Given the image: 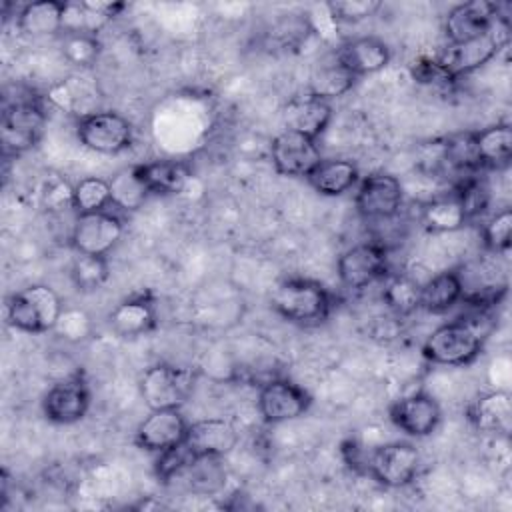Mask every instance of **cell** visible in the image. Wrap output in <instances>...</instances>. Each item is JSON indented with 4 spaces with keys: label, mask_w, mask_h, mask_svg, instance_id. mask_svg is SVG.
<instances>
[{
    "label": "cell",
    "mask_w": 512,
    "mask_h": 512,
    "mask_svg": "<svg viewBox=\"0 0 512 512\" xmlns=\"http://www.w3.org/2000/svg\"><path fill=\"white\" fill-rule=\"evenodd\" d=\"M272 310L294 324L324 322L332 308V296L324 284L312 278H286L270 296Z\"/></svg>",
    "instance_id": "cell-1"
},
{
    "label": "cell",
    "mask_w": 512,
    "mask_h": 512,
    "mask_svg": "<svg viewBox=\"0 0 512 512\" xmlns=\"http://www.w3.org/2000/svg\"><path fill=\"white\" fill-rule=\"evenodd\" d=\"M62 312V300L48 284H30L14 292L6 302L8 324L28 334H46L54 330Z\"/></svg>",
    "instance_id": "cell-2"
},
{
    "label": "cell",
    "mask_w": 512,
    "mask_h": 512,
    "mask_svg": "<svg viewBox=\"0 0 512 512\" xmlns=\"http://www.w3.org/2000/svg\"><path fill=\"white\" fill-rule=\"evenodd\" d=\"M484 332L470 320H454L438 326L422 344V356L438 366H466L484 348Z\"/></svg>",
    "instance_id": "cell-3"
},
{
    "label": "cell",
    "mask_w": 512,
    "mask_h": 512,
    "mask_svg": "<svg viewBox=\"0 0 512 512\" xmlns=\"http://www.w3.org/2000/svg\"><path fill=\"white\" fill-rule=\"evenodd\" d=\"M508 36V24L498 18L484 34L462 44L448 46L444 54L438 58V64L452 80H456L488 64L508 44Z\"/></svg>",
    "instance_id": "cell-4"
},
{
    "label": "cell",
    "mask_w": 512,
    "mask_h": 512,
    "mask_svg": "<svg viewBox=\"0 0 512 512\" xmlns=\"http://www.w3.org/2000/svg\"><path fill=\"white\" fill-rule=\"evenodd\" d=\"M80 144L98 154H120L132 146L134 130L128 118L112 110L88 112L76 122Z\"/></svg>",
    "instance_id": "cell-5"
},
{
    "label": "cell",
    "mask_w": 512,
    "mask_h": 512,
    "mask_svg": "<svg viewBox=\"0 0 512 512\" xmlns=\"http://www.w3.org/2000/svg\"><path fill=\"white\" fill-rule=\"evenodd\" d=\"M192 386V370L160 362L144 370L140 378V396L148 410L180 408L190 396Z\"/></svg>",
    "instance_id": "cell-6"
},
{
    "label": "cell",
    "mask_w": 512,
    "mask_h": 512,
    "mask_svg": "<svg viewBox=\"0 0 512 512\" xmlns=\"http://www.w3.org/2000/svg\"><path fill=\"white\" fill-rule=\"evenodd\" d=\"M420 468V452L410 442H386L366 458L368 474L386 488L408 486Z\"/></svg>",
    "instance_id": "cell-7"
},
{
    "label": "cell",
    "mask_w": 512,
    "mask_h": 512,
    "mask_svg": "<svg viewBox=\"0 0 512 512\" xmlns=\"http://www.w3.org/2000/svg\"><path fill=\"white\" fill-rule=\"evenodd\" d=\"M124 222L118 214L102 210L92 214H78L70 232V246L74 252L108 256L120 242Z\"/></svg>",
    "instance_id": "cell-8"
},
{
    "label": "cell",
    "mask_w": 512,
    "mask_h": 512,
    "mask_svg": "<svg viewBox=\"0 0 512 512\" xmlns=\"http://www.w3.org/2000/svg\"><path fill=\"white\" fill-rule=\"evenodd\" d=\"M312 396L288 378H272L260 386L258 412L266 424H282L296 420L308 412Z\"/></svg>",
    "instance_id": "cell-9"
},
{
    "label": "cell",
    "mask_w": 512,
    "mask_h": 512,
    "mask_svg": "<svg viewBox=\"0 0 512 512\" xmlns=\"http://www.w3.org/2000/svg\"><path fill=\"white\" fill-rule=\"evenodd\" d=\"M404 200L402 182L388 172H372L360 180L354 204L366 220H390L394 218Z\"/></svg>",
    "instance_id": "cell-10"
},
{
    "label": "cell",
    "mask_w": 512,
    "mask_h": 512,
    "mask_svg": "<svg viewBox=\"0 0 512 512\" xmlns=\"http://www.w3.org/2000/svg\"><path fill=\"white\" fill-rule=\"evenodd\" d=\"M270 158L278 174L306 178L322 160V152L314 138L284 128L270 144Z\"/></svg>",
    "instance_id": "cell-11"
},
{
    "label": "cell",
    "mask_w": 512,
    "mask_h": 512,
    "mask_svg": "<svg viewBox=\"0 0 512 512\" xmlns=\"http://www.w3.org/2000/svg\"><path fill=\"white\" fill-rule=\"evenodd\" d=\"M46 114L36 100L14 102L2 112V146L4 152L22 154L34 148L42 136Z\"/></svg>",
    "instance_id": "cell-12"
},
{
    "label": "cell",
    "mask_w": 512,
    "mask_h": 512,
    "mask_svg": "<svg viewBox=\"0 0 512 512\" xmlns=\"http://www.w3.org/2000/svg\"><path fill=\"white\" fill-rule=\"evenodd\" d=\"M388 266V250L378 242H362L340 254L336 272L350 290H362L380 280Z\"/></svg>",
    "instance_id": "cell-13"
},
{
    "label": "cell",
    "mask_w": 512,
    "mask_h": 512,
    "mask_svg": "<svg viewBox=\"0 0 512 512\" xmlns=\"http://www.w3.org/2000/svg\"><path fill=\"white\" fill-rule=\"evenodd\" d=\"M388 418L400 432L412 438H426L436 432L442 408L432 394L418 390L394 400L388 408Z\"/></svg>",
    "instance_id": "cell-14"
},
{
    "label": "cell",
    "mask_w": 512,
    "mask_h": 512,
    "mask_svg": "<svg viewBox=\"0 0 512 512\" xmlns=\"http://www.w3.org/2000/svg\"><path fill=\"white\" fill-rule=\"evenodd\" d=\"M190 422L184 418L180 408L150 410V414L138 424L134 442L146 452L160 454L186 440Z\"/></svg>",
    "instance_id": "cell-15"
},
{
    "label": "cell",
    "mask_w": 512,
    "mask_h": 512,
    "mask_svg": "<svg viewBox=\"0 0 512 512\" xmlns=\"http://www.w3.org/2000/svg\"><path fill=\"white\" fill-rule=\"evenodd\" d=\"M90 408V388L80 374L56 382L42 398V412L54 424L80 422Z\"/></svg>",
    "instance_id": "cell-16"
},
{
    "label": "cell",
    "mask_w": 512,
    "mask_h": 512,
    "mask_svg": "<svg viewBox=\"0 0 512 512\" xmlns=\"http://www.w3.org/2000/svg\"><path fill=\"white\" fill-rule=\"evenodd\" d=\"M498 18V4L494 2L470 0L456 4L444 18V36L448 46L462 44L484 34Z\"/></svg>",
    "instance_id": "cell-17"
},
{
    "label": "cell",
    "mask_w": 512,
    "mask_h": 512,
    "mask_svg": "<svg viewBox=\"0 0 512 512\" xmlns=\"http://www.w3.org/2000/svg\"><path fill=\"white\" fill-rule=\"evenodd\" d=\"M184 444L194 458H222L238 444V430L226 418H202L188 426Z\"/></svg>",
    "instance_id": "cell-18"
},
{
    "label": "cell",
    "mask_w": 512,
    "mask_h": 512,
    "mask_svg": "<svg viewBox=\"0 0 512 512\" xmlns=\"http://www.w3.org/2000/svg\"><path fill=\"white\" fill-rule=\"evenodd\" d=\"M282 118L288 130H294L318 140V136L328 128L332 120V104L306 90L304 94L292 96L284 104Z\"/></svg>",
    "instance_id": "cell-19"
},
{
    "label": "cell",
    "mask_w": 512,
    "mask_h": 512,
    "mask_svg": "<svg viewBox=\"0 0 512 512\" xmlns=\"http://www.w3.org/2000/svg\"><path fill=\"white\" fill-rule=\"evenodd\" d=\"M338 60L356 76H368L384 70L390 64V46L378 36H356L346 40L336 50Z\"/></svg>",
    "instance_id": "cell-20"
},
{
    "label": "cell",
    "mask_w": 512,
    "mask_h": 512,
    "mask_svg": "<svg viewBox=\"0 0 512 512\" xmlns=\"http://www.w3.org/2000/svg\"><path fill=\"white\" fill-rule=\"evenodd\" d=\"M110 328L124 338H136L156 328V304L148 294H134L118 302L108 314Z\"/></svg>",
    "instance_id": "cell-21"
},
{
    "label": "cell",
    "mask_w": 512,
    "mask_h": 512,
    "mask_svg": "<svg viewBox=\"0 0 512 512\" xmlns=\"http://www.w3.org/2000/svg\"><path fill=\"white\" fill-rule=\"evenodd\" d=\"M134 172L138 180L146 186L148 194H158V196L180 194L192 178V168L184 160L142 162V164H134Z\"/></svg>",
    "instance_id": "cell-22"
},
{
    "label": "cell",
    "mask_w": 512,
    "mask_h": 512,
    "mask_svg": "<svg viewBox=\"0 0 512 512\" xmlns=\"http://www.w3.org/2000/svg\"><path fill=\"white\" fill-rule=\"evenodd\" d=\"M470 152L476 168H502L512 156L510 124H492L476 132H468Z\"/></svg>",
    "instance_id": "cell-23"
},
{
    "label": "cell",
    "mask_w": 512,
    "mask_h": 512,
    "mask_svg": "<svg viewBox=\"0 0 512 512\" xmlns=\"http://www.w3.org/2000/svg\"><path fill=\"white\" fill-rule=\"evenodd\" d=\"M468 420L484 434L508 436L512 422V402L508 392L496 390L480 394L468 408Z\"/></svg>",
    "instance_id": "cell-24"
},
{
    "label": "cell",
    "mask_w": 512,
    "mask_h": 512,
    "mask_svg": "<svg viewBox=\"0 0 512 512\" xmlns=\"http://www.w3.org/2000/svg\"><path fill=\"white\" fill-rule=\"evenodd\" d=\"M470 214L460 190H452L428 200L422 206V224L428 232H456L466 226Z\"/></svg>",
    "instance_id": "cell-25"
},
{
    "label": "cell",
    "mask_w": 512,
    "mask_h": 512,
    "mask_svg": "<svg viewBox=\"0 0 512 512\" xmlns=\"http://www.w3.org/2000/svg\"><path fill=\"white\" fill-rule=\"evenodd\" d=\"M360 178L358 166L346 158H322L306 176L308 184L322 196H342Z\"/></svg>",
    "instance_id": "cell-26"
},
{
    "label": "cell",
    "mask_w": 512,
    "mask_h": 512,
    "mask_svg": "<svg viewBox=\"0 0 512 512\" xmlns=\"http://www.w3.org/2000/svg\"><path fill=\"white\" fill-rule=\"evenodd\" d=\"M68 2L40 0L24 4L16 14V26L28 36H52L64 32Z\"/></svg>",
    "instance_id": "cell-27"
},
{
    "label": "cell",
    "mask_w": 512,
    "mask_h": 512,
    "mask_svg": "<svg viewBox=\"0 0 512 512\" xmlns=\"http://www.w3.org/2000/svg\"><path fill=\"white\" fill-rule=\"evenodd\" d=\"M358 78L338 60L336 52L322 58L310 74L308 82V92L322 98V100H332L344 96L356 82Z\"/></svg>",
    "instance_id": "cell-28"
},
{
    "label": "cell",
    "mask_w": 512,
    "mask_h": 512,
    "mask_svg": "<svg viewBox=\"0 0 512 512\" xmlns=\"http://www.w3.org/2000/svg\"><path fill=\"white\" fill-rule=\"evenodd\" d=\"M464 298V282L460 272L444 270L420 284V308L432 314L450 310Z\"/></svg>",
    "instance_id": "cell-29"
},
{
    "label": "cell",
    "mask_w": 512,
    "mask_h": 512,
    "mask_svg": "<svg viewBox=\"0 0 512 512\" xmlns=\"http://www.w3.org/2000/svg\"><path fill=\"white\" fill-rule=\"evenodd\" d=\"M70 204L76 210V214H92L106 210L108 206H112L110 182L96 176L82 178L74 184L70 192Z\"/></svg>",
    "instance_id": "cell-30"
},
{
    "label": "cell",
    "mask_w": 512,
    "mask_h": 512,
    "mask_svg": "<svg viewBox=\"0 0 512 512\" xmlns=\"http://www.w3.org/2000/svg\"><path fill=\"white\" fill-rule=\"evenodd\" d=\"M108 258L106 256H92V254H80L72 258L70 264V278L74 286L82 292L98 290L108 280Z\"/></svg>",
    "instance_id": "cell-31"
},
{
    "label": "cell",
    "mask_w": 512,
    "mask_h": 512,
    "mask_svg": "<svg viewBox=\"0 0 512 512\" xmlns=\"http://www.w3.org/2000/svg\"><path fill=\"white\" fill-rule=\"evenodd\" d=\"M108 182H110V192H112V206H116L120 210H126V212L138 210L148 196V190L138 180L134 166L116 172L112 176V180H108Z\"/></svg>",
    "instance_id": "cell-32"
},
{
    "label": "cell",
    "mask_w": 512,
    "mask_h": 512,
    "mask_svg": "<svg viewBox=\"0 0 512 512\" xmlns=\"http://www.w3.org/2000/svg\"><path fill=\"white\" fill-rule=\"evenodd\" d=\"M60 46L64 58L80 68L92 66L100 54V42L96 34L90 32H64Z\"/></svg>",
    "instance_id": "cell-33"
},
{
    "label": "cell",
    "mask_w": 512,
    "mask_h": 512,
    "mask_svg": "<svg viewBox=\"0 0 512 512\" xmlns=\"http://www.w3.org/2000/svg\"><path fill=\"white\" fill-rule=\"evenodd\" d=\"M382 298L396 314H410L420 308V284L408 276H396L386 284Z\"/></svg>",
    "instance_id": "cell-34"
},
{
    "label": "cell",
    "mask_w": 512,
    "mask_h": 512,
    "mask_svg": "<svg viewBox=\"0 0 512 512\" xmlns=\"http://www.w3.org/2000/svg\"><path fill=\"white\" fill-rule=\"evenodd\" d=\"M510 236H512V212L508 208L492 214L482 228L484 246L496 254L506 252L510 248Z\"/></svg>",
    "instance_id": "cell-35"
},
{
    "label": "cell",
    "mask_w": 512,
    "mask_h": 512,
    "mask_svg": "<svg viewBox=\"0 0 512 512\" xmlns=\"http://www.w3.org/2000/svg\"><path fill=\"white\" fill-rule=\"evenodd\" d=\"M380 6L382 4L378 0H334L326 4L330 16L346 24H356L374 16L380 10Z\"/></svg>",
    "instance_id": "cell-36"
},
{
    "label": "cell",
    "mask_w": 512,
    "mask_h": 512,
    "mask_svg": "<svg viewBox=\"0 0 512 512\" xmlns=\"http://www.w3.org/2000/svg\"><path fill=\"white\" fill-rule=\"evenodd\" d=\"M196 458L192 456V452L188 450V446L182 442L174 448H168L164 452L158 454L156 458V464H154V470H156V476L162 480V482H168L172 480L174 476H180Z\"/></svg>",
    "instance_id": "cell-37"
}]
</instances>
